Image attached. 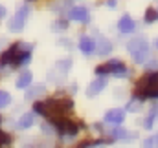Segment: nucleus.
Here are the masks:
<instances>
[{
	"label": "nucleus",
	"instance_id": "1",
	"mask_svg": "<svg viewBox=\"0 0 158 148\" xmlns=\"http://www.w3.org/2000/svg\"><path fill=\"white\" fill-rule=\"evenodd\" d=\"M33 108H35L37 113L44 115V117L50 119L52 123H57V121L63 119L64 113L72 111L74 103H72V99H68V97H55V99H48V101H44V103H35Z\"/></svg>",
	"mask_w": 158,
	"mask_h": 148
},
{
	"label": "nucleus",
	"instance_id": "2",
	"mask_svg": "<svg viewBox=\"0 0 158 148\" xmlns=\"http://www.w3.org/2000/svg\"><path fill=\"white\" fill-rule=\"evenodd\" d=\"M31 49L33 46L31 44H26V42H17L13 44L2 57H0V66H22L26 62H30L31 59Z\"/></svg>",
	"mask_w": 158,
	"mask_h": 148
},
{
	"label": "nucleus",
	"instance_id": "3",
	"mask_svg": "<svg viewBox=\"0 0 158 148\" xmlns=\"http://www.w3.org/2000/svg\"><path fill=\"white\" fill-rule=\"evenodd\" d=\"M134 92H136V97L140 95V99H143V97L158 99V72L143 75V77L138 80Z\"/></svg>",
	"mask_w": 158,
	"mask_h": 148
},
{
	"label": "nucleus",
	"instance_id": "4",
	"mask_svg": "<svg viewBox=\"0 0 158 148\" xmlns=\"http://www.w3.org/2000/svg\"><path fill=\"white\" fill-rule=\"evenodd\" d=\"M127 49H129L131 57H132L136 62H143V59H145L147 53H149V42H147L145 37H136L127 44Z\"/></svg>",
	"mask_w": 158,
	"mask_h": 148
},
{
	"label": "nucleus",
	"instance_id": "5",
	"mask_svg": "<svg viewBox=\"0 0 158 148\" xmlns=\"http://www.w3.org/2000/svg\"><path fill=\"white\" fill-rule=\"evenodd\" d=\"M28 6H22L17 13H15V17L9 20V29L13 31V33H20L22 29H24V26H26V17H28Z\"/></svg>",
	"mask_w": 158,
	"mask_h": 148
},
{
	"label": "nucleus",
	"instance_id": "6",
	"mask_svg": "<svg viewBox=\"0 0 158 148\" xmlns=\"http://www.w3.org/2000/svg\"><path fill=\"white\" fill-rule=\"evenodd\" d=\"M127 72L125 70V64L121 60H109L101 66L96 68V73L98 75H105V73H114V75H123Z\"/></svg>",
	"mask_w": 158,
	"mask_h": 148
},
{
	"label": "nucleus",
	"instance_id": "7",
	"mask_svg": "<svg viewBox=\"0 0 158 148\" xmlns=\"http://www.w3.org/2000/svg\"><path fill=\"white\" fill-rule=\"evenodd\" d=\"M55 126H57L59 134L64 135L66 139H72V137L79 132V124L77 123H74V121H70V119H61V121L55 123Z\"/></svg>",
	"mask_w": 158,
	"mask_h": 148
},
{
	"label": "nucleus",
	"instance_id": "8",
	"mask_svg": "<svg viewBox=\"0 0 158 148\" xmlns=\"http://www.w3.org/2000/svg\"><path fill=\"white\" fill-rule=\"evenodd\" d=\"M70 18H72L74 22H79V24H86V22L90 20V13H88L86 7H83V6H76V7L70 11Z\"/></svg>",
	"mask_w": 158,
	"mask_h": 148
},
{
	"label": "nucleus",
	"instance_id": "9",
	"mask_svg": "<svg viewBox=\"0 0 158 148\" xmlns=\"http://www.w3.org/2000/svg\"><path fill=\"white\" fill-rule=\"evenodd\" d=\"M105 86H107V79H103V77L94 79V80L90 82V86L86 88V95H88V97H94V95H98Z\"/></svg>",
	"mask_w": 158,
	"mask_h": 148
},
{
	"label": "nucleus",
	"instance_id": "10",
	"mask_svg": "<svg viewBox=\"0 0 158 148\" xmlns=\"http://www.w3.org/2000/svg\"><path fill=\"white\" fill-rule=\"evenodd\" d=\"M94 49L98 51V55H107V53L112 51V44L105 37H98L96 42H94Z\"/></svg>",
	"mask_w": 158,
	"mask_h": 148
},
{
	"label": "nucleus",
	"instance_id": "11",
	"mask_svg": "<svg viewBox=\"0 0 158 148\" xmlns=\"http://www.w3.org/2000/svg\"><path fill=\"white\" fill-rule=\"evenodd\" d=\"M123 117H125V111L119 110V108H116V110H110L105 113V123L109 124H121L123 123Z\"/></svg>",
	"mask_w": 158,
	"mask_h": 148
},
{
	"label": "nucleus",
	"instance_id": "12",
	"mask_svg": "<svg viewBox=\"0 0 158 148\" xmlns=\"http://www.w3.org/2000/svg\"><path fill=\"white\" fill-rule=\"evenodd\" d=\"M118 29L121 33H131L134 31V20L131 18V15H123L118 20Z\"/></svg>",
	"mask_w": 158,
	"mask_h": 148
},
{
	"label": "nucleus",
	"instance_id": "13",
	"mask_svg": "<svg viewBox=\"0 0 158 148\" xmlns=\"http://www.w3.org/2000/svg\"><path fill=\"white\" fill-rule=\"evenodd\" d=\"M79 49L85 53V55H90L94 51V40L88 37V35H83L79 38Z\"/></svg>",
	"mask_w": 158,
	"mask_h": 148
},
{
	"label": "nucleus",
	"instance_id": "14",
	"mask_svg": "<svg viewBox=\"0 0 158 148\" xmlns=\"http://www.w3.org/2000/svg\"><path fill=\"white\" fill-rule=\"evenodd\" d=\"M31 72H22V73L19 75V79H17V82H15V86L19 88V90H22V88H26V86H30V82H31Z\"/></svg>",
	"mask_w": 158,
	"mask_h": 148
},
{
	"label": "nucleus",
	"instance_id": "15",
	"mask_svg": "<svg viewBox=\"0 0 158 148\" xmlns=\"http://www.w3.org/2000/svg\"><path fill=\"white\" fill-rule=\"evenodd\" d=\"M33 123H35V115H33V113H24V115L20 117V121H19L17 126H19L20 130H26V128H30Z\"/></svg>",
	"mask_w": 158,
	"mask_h": 148
},
{
	"label": "nucleus",
	"instance_id": "16",
	"mask_svg": "<svg viewBox=\"0 0 158 148\" xmlns=\"http://www.w3.org/2000/svg\"><path fill=\"white\" fill-rule=\"evenodd\" d=\"M44 92H46V86H44V84H35V86H31V88L28 90V93H26V99H28V101H31V99H35L37 95L44 93Z\"/></svg>",
	"mask_w": 158,
	"mask_h": 148
},
{
	"label": "nucleus",
	"instance_id": "17",
	"mask_svg": "<svg viewBox=\"0 0 158 148\" xmlns=\"http://www.w3.org/2000/svg\"><path fill=\"white\" fill-rule=\"evenodd\" d=\"M70 68H72V60H70V59H63V60H57V70H59L61 73H66Z\"/></svg>",
	"mask_w": 158,
	"mask_h": 148
},
{
	"label": "nucleus",
	"instance_id": "18",
	"mask_svg": "<svg viewBox=\"0 0 158 148\" xmlns=\"http://www.w3.org/2000/svg\"><path fill=\"white\" fill-rule=\"evenodd\" d=\"M142 110V99H132L129 104H127V111H132V113H136V111Z\"/></svg>",
	"mask_w": 158,
	"mask_h": 148
},
{
	"label": "nucleus",
	"instance_id": "19",
	"mask_svg": "<svg viewBox=\"0 0 158 148\" xmlns=\"http://www.w3.org/2000/svg\"><path fill=\"white\" fill-rule=\"evenodd\" d=\"M156 20H158V11L153 9V7H147V11H145V22L151 24V22H156Z\"/></svg>",
	"mask_w": 158,
	"mask_h": 148
},
{
	"label": "nucleus",
	"instance_id": "20",
	"mask_svg": "<svg viewBox=\"0 0 158 148\" xmlns=\"http://www.w3.org/2000/svg\"><path fill=\"white\" fill-rule=\"evenodd\" d=\"M9 103H11V95L7 92H2L0 90V108H6Z\"/></svg>",
	"mask_w": 158,
	"mask_h": 148
},
{
	"label": "nucleus",
	"instance_id": "21",
	"mask_svg": "<svg viewBox=\"0 0 158 148\" xmlns=\"http://www.w3.org/2000/svg\"><path fill=\"white\" fill-rule=\"evenodd\" d=\"M156 145H158V139H156V137H149V139H145V141H143V146H145V148L156 146Z\"/></svg>",
	"mask_w": 158,
	"mask_h": 148
},
{
	"label": "nucleus",
	"instance_id": "22",
	"mask_svg": "<svg viewBox=\"0 0 158 148\" xmlns=\"http://www.w3.org/2000/svg\"><path fill=\"white\" fill-rule=\"evenodd\" d=\"M155 126V117L153 115H149L147 119H145V123H143V128H147V130H151Z\"/></svg>",
	"mask_w": 158,
	"mask_h": 148
},
{
	"label": "nucleus",
	"instance_id": "23",
	"mask_svg": "<svg viewBox=\"0 0 158 148\" xmlns=\"http://www.w3.org/2000/svg\"><path fill=\"white\" fill-rule=\"evenodd\" d=\"M145 68H147V70H156L158 68V60L156 59H149L147 64H145Z\"/></svg>",
	"mask_w": 158,
	"mask_h": 148
},
{
	"label": "nucleus",
	"instance_id": "24",
	"mask_svg": "<svg viewBox=\"0 0 158 148\" xmlns=\"http://www.w3.org/2000/svg\"><path fill=\"white\" fill-rule=\"evenodd\" d=\"M42 130H44L46 134H52V132H53V128H52V126H48V124H44V126H42Z\"/></svg>",
	"mask_w": 158,
	"mask_h": 148
},
{
	"label": "nucleus",
	"instance_id": "25",
	"mask_svg": "<svg viewBox=\"0 0 158 148\" xmlns=\"http://www.w3.org/2000/svg\"><path fill=\"white\" fill-rule=\"evenodd\" d=\"M107 6H109L110 9H114V7H116V0H109V2H107Z\"/></svg>",
	"mask_w": 158,
	"mask_h": 148
},
{
	"label": "nucleus",
	"instance_id": "26",
	"mask_svg": "<svg viewBox=\"0 0 158 148\" xmlns=\"http://www.w3.org/2000/svg\"><path fill=\"white\" fill-rule=\"evenodd\" d=\"M2 17H6V7L0 6V18H2Z\"/></svg>",
	"mask_w": 158,
	"mask_h": 148
},
{
	"label": "nucleus",
	"instance_id": "27",
	"mask_svg": "<svg viewBox=\"0 0 158 148\" xmlns=\"http://www.w3.org/2000/svg\"><path fill=\"white\" fill-rule=\"evenodd\" d=\"M156 46H158V40H156Z\"/></svg>",
	"mask_w": 158,
	"mask_h": 148
},
{
	"label": "nucleus",
	"instance_id": "28",
	"mask_svg": "<svg viewBox=\"0 0 158 148\" xmlns=\"http://www.w3.org/2000/svg\"><path fill=\"white\" fill-rule=\"evenodd\" d=\"M0 121H2V119H0Z\"/></svg>",
	"mask_w": 158,
	"mask_h": 148
}]
</instances>
